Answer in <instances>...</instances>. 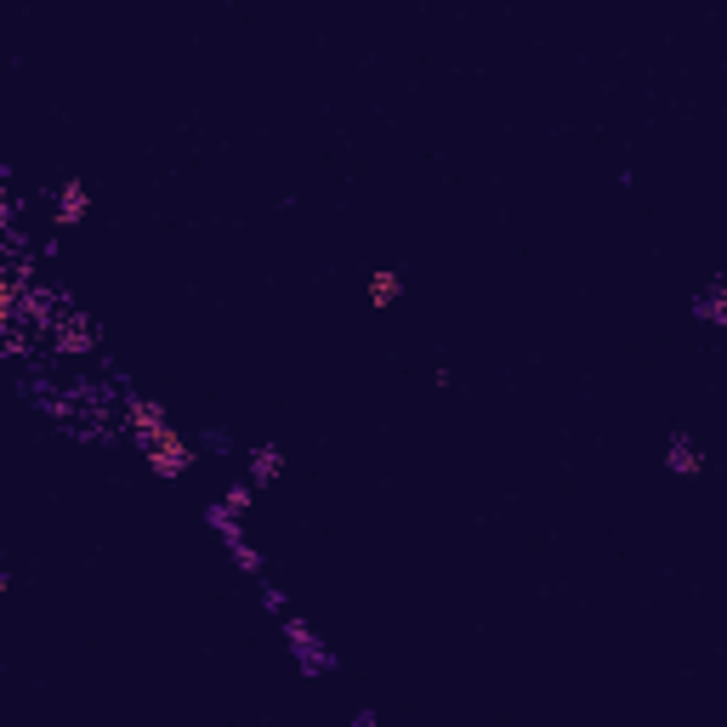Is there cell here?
Masks as SVG:
<instances>
[{
  "label": "cell",
  "instance_id": "cell-1",
  "mask_svg": "<svg viewBox=\"0 0 727 727\" xmlns=\"http://www.w3.org/2000/svg\"><path fill=\"white\" fill-rule=\"evenodd\" d=\"M142 461H148L154 478L171 483V478H182V472H194V444L171 426V432H160V438H148V444H142Z\"/></svg>",
  "mask_w": 727,
  "mask_h": 727
},
{
  "label": "cell",
  "instance_id": "cell-2",
  "mask_svg": "<svg viewBox=\"0 0 727 727\" xmlns=\"http://www.w3.org/2000/svg\"><path fill=\"white\" fill-rule=\"evenodd\" d=\"M284 642H290V654H296V665H302L307 676L336 671V654H330V648L307 631V620H296V614H284Z\"/></svg>",
  "mask_w": 727,
  "mask_h": 727
},
{
  "label": "cell",
  "instance_id": "cell-3",
  "mask_svg": "<svg viewBox=\"0 0 727 727\" xmlns=\"http://www.w3.org/2000/svg\"><path fill=\"white\" fill-rule=\"evenodd\" d=\"M125 426L137 432V444H148V438H160V432H171V409L160 404V398H142V392H131L125 398Z\"/></svg>",
  "mask_w": 727,
  "mask_h": 727
},
{
  "label": "cell",
  "instance_id": "cell-4",
  "mask_svg": "<svg viewBox=\"0 0 727 727\" xmlns=\"http://www.w3.org/2000/svg\"><path fill=\"white\" fill-rule=\"evenodd\" d=\"M91 216V182L69 177L57 182V199H52V228H80Z\"/></svg>",
  "mask_w": 727,
  "mask_h": 727
},
{
  "label": "cell",
  "instance_id": "cell-5",
  "mask_svg": "<svg viewBox=\"0 0 727 727\" xmlns=\"http://www.w3.org/2000/svg\"><path fill=\"white\" fill-rule=\"evenodd\" d=\"M665 466H671V472H682V478H699V472H705V455L693 449L688 432H671V444H665Z\"/></svg>",
  "mask_w": 727,
  "mask_h": 727
},
{
  "label": "cell",
  "instance_id": "cell-6",
  "mask_svg": "<svg viewBox=\"0 0 727 727\" xmlns=\"http://www.w3.org/2000/svg\"><path fill=\"white\" fill-rule=\"evenodd\" d=\"M279 472H284V455H279L273 444L250 449V483H256V489H267V483H279Z\"/></svg>",
  "mask_w": 727,
  "mask_h": 727
},
{
  "label": "cell",
  "instance_id": "cell-7",
  "mask_svg": "<svg viewBox=\"0 0 727 727\" xmlns=\"http://www.w3.org/2000/svg\"><path fill=\"white\" fill-rule=\"evenodd\" d=\"M364 296H370V307H381V313H387V307L398 302V296H404V279H398V273H370Z\"/></svg>",
  "mask_w": 727,
  "mask_h": 727
},
{
  "label": "cell",
  "instance_id": "cell-8",
  "mask_svg": "<svg viewBox=\"0 0 727 727\" xmlns=\"http://www.w3.org/2000/svg\"><path fill=\"white\" fill-rule=\"evenodd\" d=\"M693 313H699L705 324H727V279H716V284H710L705 296L693 302Z\"/></svg>",
  "mask_w": 727,
  "mask_h": 727
},
{
  "label": "cell",
  "instance_id": "cell-9",
  "mask_svg": "<svg viewBox=\"0 0 727 727\" xmlns=\"http://www.w3.org/2000/svg\"><path fill=\"white\" fill-rule=\"evenodd\" d=\"M97 347V330H86V324H63L57 319V353H91Z\"/></svg>",
  "mask_w": 727,
  "mask_h": 727
},
{
  "label": "cell",
  "instance_id": "cell-10",
  "mask_svg": "<svg viewBox=\"0 0 727 727\" xmlns=\"http://www.w3.org/2000/svg\"><path fill=\"white\" fill-rule=\"evenodd\" d=\"M250 495H256V483H233V489H228V506H222V512H228V517H245L250 512Z\"/></svg>",
  "mask_w": 727,
  "mask_h": 727
},
{
  "label": "cell",
  "instance_id": "cell-11",
  "mask_svg": "<svg viewBox=\"0 0 727 727\" xmlns=\"http://www.w3.org/2000/svg\"><path fill=\"white\" fill-rule=\"evenodd\" d=\"M353 727H375V716H370V710H358V722Z\"/></svg>",
  "mask_w": 727,
  "mask_h": 727
}]
</instances>
